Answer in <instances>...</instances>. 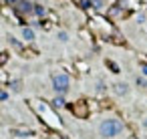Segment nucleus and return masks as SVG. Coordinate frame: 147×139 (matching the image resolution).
<instances>
[{
  "label": "nucleus",
  "mask_w": 147,
  "mask_h": 139,
  "mask_svg": "<svg viewBox=\"0 0 147 139\" xmlns=\"http://www.w3.org/2000/svg\"><path fill=\"white\" fill-rule=\"evenodd\" d=\"M129 91H131V89H129V85H127L125 81H117V83L113 85V93L119 95V97H127Z\"/></svg>",
  "instance_id": "3"
},
{
  "label": "nucleus",
  "mask_w": 147,
  "mask_h": 139,
  "mask_svg": "<svg viewBox=\"0 0 147 139\" xmlns=\"http://www.w3.org/2000/svg\"><path fill=\"white\" fill-rule=\"evenodd\" d=\"M105 4H107V0H91V6H93L95 10H103Z\"/></svg>",
  "instance_id": "8"
},
{
  "label": "nucleus",
  "mask_w": 147,
  "mask_h": 139,
  "mask_svg": "<svg viewBox=\"0 0 147 139\" xmlns=\"http://www.w3.org/2000/svg\"><path fill=\"white\" fill-rule=\"evenodd\" d=\"M139 71H141V75H143V77H147V63H143V61H141V63H139Z\"/></svg>",
  "instance_id": "12"
},
{
  "label": "nucleus",
  "mask_w": 147,
  "mask_h": 139,
  "mask_svg": "<svg viewBox=\"0 0 147 139\" xmlns=\"http://www.w3.org/2000/svg\"><path fill=\"white\" fill-rule=\"evenodd\" d=\"M6 99H8V93L0 89V101H6Z\"/></svg>",
  "instance_id": "14"
},
{
  "label": "nucleus",
  "mask_w": 147,
  "mask_h": 139,
  "mask_svg": "<svg viewBox=\"0 0 147 139\" xmlns=\"http://www.w3.org/2000/svg\"><path fill=\"white\" fill-rule=\"evenodd\" d=\"M20 36H22L26 43H32V40L36 38V32H34L30 26H22V30H20Z\"/></svg>",
  "instance_id": "5"
},
{
  "label": "nucleus",
  "mask_w": 147,
  "mask_h": 139,
  "mask_svg": "<svg viewBox=\"0 0 147 139\" xmlns=\"http://www.w3.org/2000/svg\"><path fill=\"white\" fill-rule=\"evenodd\" d=\"M10 87H12V91H14V93H18V91L22 89V87H20V81H12V83H10Z\"/></svg>",
  "instance_id": "11"
},
{
  "label": "nucleus",
  "mask_w": 147,
  "mask_h": 139,
  "mask_svg": "<svg viewBox=\"0 0 147 139\" xmlns=\"http://www.w3.org/2000/svg\"><path fill=\"white\" fill-rule=\"evenodd\" d=\"M135 85H137L139 89H147V77H143V75H139V77L135 79Z\"/></svg>",
  "instance_id": "9"
},
{
  "label": "nucleus",
  "mask_w": 147,
  "mask_h": 139,
  "mask_svg": "<svg viewBox=\"0 0 147 139\" xmlns=\"http://www.w3.org/2000/svg\"><path fill=\"white\" fill-rule=\"evenodd\" d=\"M6 2H8V4H14V6H16V4H18V0H6Z\"/></svg>",
  "instance_id": "15"
},
{
  "label": "nucleus",
  "mask_w": 147,
  "mask_h": 139,
  "mask_svg": "<svg viewBox=\"0 0 147 139\" xmlns=\"http://www.w3.org/2000/svg\"><path fill=\"white\" fill-rule=\"evenodd\" d=\"M57 38H59L61 43H69V32H67V30H59V32H57Z\"/></svg>",
  "instance_id": "10"
},
{
  "label": "nucleus",
  "mask_w": 147,
  "mask_h": 139,
  "mask_svg": "<svg viewBox=\"0 0 147 139\" xmlns=\"http://www.w3.org/2000/svg\"><path fill=\"white\" fill-rule=\"evenodd\" d=\"M105 91H107V89H105V83L99 81V83H97V93H105Z\"/></svg>",
  "instance_id": "13"
},
{
  "label": "nucleus",
  "mask_w": 147,
  "mask_h": 139,
  "mask_svg": "<svg viewBox=\"0 0 147 139\" xmlns=\"http://www.w3.org/2000/svg\"><path fill=\"white\" fill-rule=\"evenodd\" d=\"M65 103H67V101H65V95H57V97L51 101L53 109H63V107H65Z\"/></svg>",
  "instance_id": "6"
},
{
  "label": "nucleus",
  "mask_w": 147,
  "mask_h": 139,
  "mask_svg": "<svg viewBox=\"0 0 147 139\" xmlns=\"http://www.w3.org/2000/svg\"><path fill=\"white\" fill-rule=\"evenodd\" d=\"M34 16H38V18H42L45 14H47V8L42 6V4H34V12H32Z\"/></svg>",
  "instance_id": "7"
},
{
  "label": "nucleus",
  "mask_w": 147,
  "mask_h": 139,
  "mask_svg": "<svg viewBox=\"0 0 147 139\" xmlns=\"http://www.w3.org/2000/svg\"><path fill=\"white\" fill-rule=\"evenodd\" d=\"M123 129H125V125H123V121L117 119V117H107V119H103V121L99 123V135H101L103 139H113V137L121 135Z\"/></svg>",
  "instance_id": "1"
},
{
  "label": "nucleus",
  "mask_w": 147,
  "mask_h": 139,
  "mask_svg": "<svg viewBox=\"0 0 147 139\" xmlns=\"http://www.w3.org/2000/svg\"><path fill=\"white\" fill-rule=\"evenodd\" d=\"M71 89V77L67 73H57L53 75V91L57 95H67Z\"/></svg>",
  "instance_id": "2"
},
{
  "label": "nucleus",
  "mask_w": 147,
  "mask_h": 139,
  "mask_svg": "<svg viewBox=\"0 0 147 139\" xmlns=\"http://www.w3.org/2000/svg\"><path fill=\"white\" fill-rule=\"evenodd\" d=\"M16 10H18L20 14H32V12H34V4H30V0H18Z\"/></svg>",
  "instance_id": "4"
}]
</instances>
